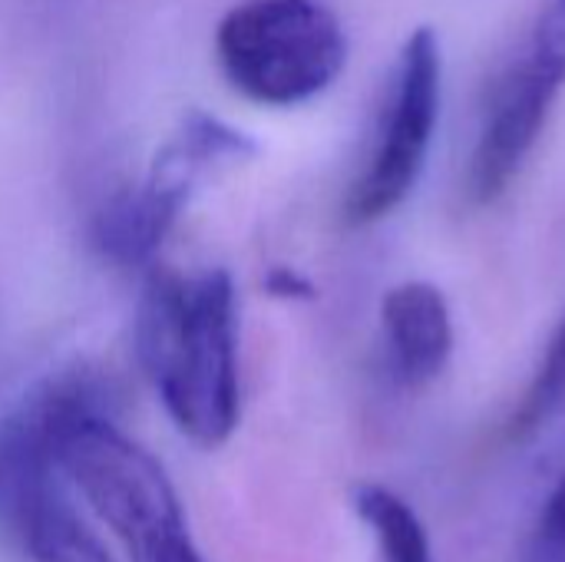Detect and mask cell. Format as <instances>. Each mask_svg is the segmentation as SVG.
<instances>
[{
	"label": "cell",
	"mask_w": 565,
	"mask_h": 562,
	"mask_svg": "<svg viewBox=\"0 0 565 562\" xmlns=\"http://www.w3.org/2000/svg\"><path fill=\"white\" fill-rule=\"evenodd\" d=\"M139 361L172 417L199 447H218L238 424V315L228 272L152 268L136 305Z\"/></svg>",
	"instance_id": "6da1fadb"
},
{
	"label": "cell",
	"mask_w": 565,
	"mask_h": 562,
	"mask_svg": "<svg viewBox=\"0 0 565 562\" xmlns=\"http://www.w3.org/2000/svg\"><path fill=\"white\" fill-rule=\"evenodd\" d=\"M56 450L73 490L113 530L132 562H205L192 543L179 494L162 464L103 411L79 378L56 427Z\"/></svg>",
	"instance_id": "7a4b0ae2"
},
{
	"label": "cell",
	"mask_w": 565,
	"mask_h": 562,
	"mask_svg": "<svg viewBox=\"0 0 565 562\" xmlns=\"http://www.w3.org/2000/svg\"><path fill=\"white\" fill-rule=\"evenodd\" d=\"M79 374L53 378L0 414V556L7 562H116L83 520L56 450Z\"/></svg>",
	"instance_id": "3957f363"
},
{
	"label": "cell",
	"mask_w": 565,
	"mask_h": 562,
	"mask_svg": "<svg viewBox=\"0 0 565 562\" xmlns=\"http://www.w3.org/2000/svg\"><path fill=\"white\" fill-rule=\"evenodd\" d=\"M215 56L245 99L298 106L341 76L348 36L324 0H242L215 30Z\"/></svg>",
	"instance_id": "277c9868"
},
{
	"label": "cell",
	"mask_w": 565,
	"mask_h": 562,
	"mask_svg": "<svg viewBox=\"0 0 565 562\" xmlns=\"http://www.w3.org/2000/svg\"><path fill=\"white\" fill-rule=\"evenodd\" d=\"M440 40L430 26L407 36L374 146L344 195V222L371 225L414 192L440 119Z\"/></svg>",
	"instance_id": "5b68a950"
},
{
	"label": "cell",
	"mask_w": 565,
	"mask_h": 562,
	"mask_svg": "<svg viewBox=\"0 0 565 562\" xmlns=\"http://www.w3.org/2000/svg\"><path fill=\"white\" fill-rule=\"evenodd\" d=\"M565 86V10L550 7L530 43L490 89L473 142L467 192L477 205L497 202L536 149Z\"/></svg>",
	"instance_id": "8992f818"
},
{
	"label": "cell",
	"mask_w": 565,
	"mask_h": 562,
	"mask_svg": "<svg viewBox=\"0 0 565 562\" xmlns=\"http://www.w3.org/2000/svg\"><path fill=\"white\" fill-rule=\"evenodd\" d=\"M248 152L252 142L242 132L212 116L192 113L182 123V132L162 149L152 172L99 209L93 222V245L106 262L119 268L149 265L175 225L195 179L209 166L222 159H242Z\"/></svg>",
	"instance_id": "52a82bcc"
},
{
	"label": "cell",
	"mask_w": 565,
	"mask_h": 562,
	"mask_svg": "<svg viewBox=\"0 0 565 562\" xmlns=\"http://www.w3.org/2000/svg\"><path fill=\"white\" fill-rule=\"evenodd\" d=\"M384 338L397 378L411 388L434 381L454 351V321L447 298L430 282H404L381 305Z\"/></svg>",
	"instance_id": "ba28073f"
},
{
	"label": "cell",
	"mask_w": 565,
	"mask_h": 562,
	"mask_svg": "<svg viewBox=\"0 0 565 562\" xmlns=\"http://www.w3.org/2000/svg\"><path fill=\"white\" fill-rule=\"evenodd\" d=\"M354 513L374 533V543L384 562H434L430 537L420 527L417 513L387 487L361 484L354 487Z\"/></svg>",
	"instance_id": "9c48e42d"
},
{
	"label": "cell",
	"mask_w": 565,
	"mask_h": 562,
	"mask_svg": "<svg viewBox=\"0 0 565 562\" xmlns=\"http://www.w3.org/2000/svg\"><path fill=\"white\" fill-rule=\"evenodd\" d=\"M565 411V315L559 318L556 331L546 341V351L520 397V404L513 407L510 421H507V437L513 444H523L530 437H536L543 427H550Z\"/></svg>",
	"instance_id": "30bf717a"
},
{
	"label": "cell",
	"mask_w": 565,
	"mask_h": 562,
	"mask_svg": "<svg viewBox=\"0 0 565 562\" xmlns=\"http://www.w3.org/2000/svg\"><path fill=\"white\" fill-rule=\"evenodd\" d=\"M523 562H565V460L540 503Z\"/></svg>",
	"instance_id": "8fae6325"
},
{
	"label": "cell",
	"mask_w": 565,
	"mask_h": 562,
	"mask_svg": "<svg viewBox=\"0 0 565 562\" xmlns=\"http://www.w3.org/2000/svg\"><path fill=\"white\" fill-rule=\"evenodd\" d=\"M271 288H275L278 295H308V291H311L301 278H295V275L285 272V268L271 275Z\"/></svg>",
	"instance_id": "7c38bea8"
},
{
	"label": "cell",
	"mask_w": 565,
	"mask_h": 562,
	"mask_svg": "<svg viewBox=\"0 0 565 562\" xmlns=\"http://www.w3.org/2000/svg\"><path fill=\"white\" fill-rule=\"evenodd\" d=\"M553 3H556V7H563V10H565V0H553Z\"/></svg>",
	"instance_id": "4fadbf2b"
}]
</instances>
